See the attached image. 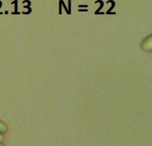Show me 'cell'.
Wrapping results in <instances>:
<instances>
[{
  "instance_id": "7a4b0ae2",
  "label": "cell",
  "mask_w": 152,
  "mask_h": 146,
  "mask_svg": "<svg viewBox=\"0 0 152 146\" xmlns=\"http://www.w3.org/2000/svg\"><path fill=\"white\" fill-rule=\"evenodd\" d=\"M0 146H4V145L3 143H0Z\"/></svg>"
},
{
  "instance_id": "6da1fadb",
  "label": "cell",
  "mask_w": 152,
  "mask_h": 146,
  "mask_svg": "<svg viewBox=\"0 0 152 146\" xmlns=\"http://www.w3.org/2000/svg\"><path fill=\"white\" fill-rule=\"evenodd\" d=\"M7 130H8V128L6 124L3 122L2 120H0V134H4L7 132Z\"/></svg>"
}]
</instances>
